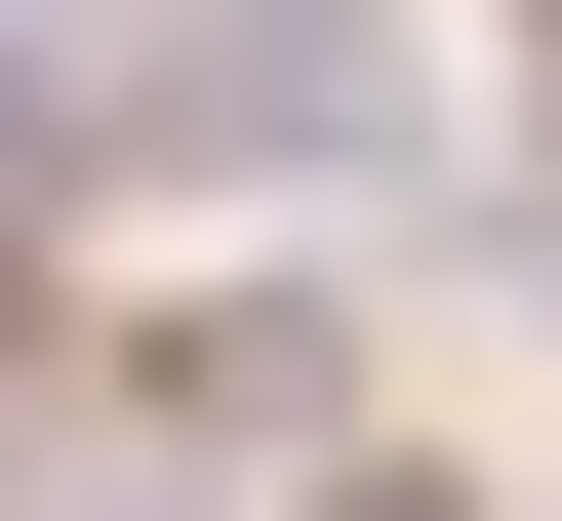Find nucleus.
I'll return each mask as SVG.
<instances>
[{
	"mask_svg": "<svg viewBox=\"0 0 562 521\" xmlns=\"http://www.w3.org/2000/svg\"><path fill=\"white\" fill-rule=\"evenodd\" d=\"M121 121H201V161H402V41H362V0H161Z\"/></svg>",
	"mask_w": 562,
	"mask_h": 521,
	"instance_id": "obj_1",
	"label": "nucleus"
},
{
	"mask_svg": "<svg viewBox=\"0 0 562 521\" xmlns=\"http://www.w3.org/2000/svg\"><path fill=\"white\" fill-rule=\"evenodd\" d=\"M0 521H201V482H161V441H0Z\"/></svg>",
	"mask_w": 562,
	"mask_h": 521,
	"instance_id": "obj_2",
	"label": "nucleus"
},
{
	"mask_svg": "<svg viewBox=\"0 0 562 521\" xmlns=\"http://www.w3.org/2000/svg\"><path fill=\"white\" fill-rule=\"evenodd\" d=\"M322 521H482V482H322Z\"/></svg>",
	"mask_w": 562,
	"mask_h": 521,
	"instance_id": "obj_3",
	"label": "nucleus"
},
{
	"mask_svg": "<svg viewBox=\"0 0 562 521\" xmlns=\"http://www.w3.org/2000/svg\"><path fill=\"white\" fill-rule=\"evenodd\" d=\"M482 241H522V281H562V201H482Z\"/></svg>",
	"mask_w": 562,
	"mask_h": 521,
	"instance_id": "obj_4",
	"label": "nucleus"
}]
</instances>
